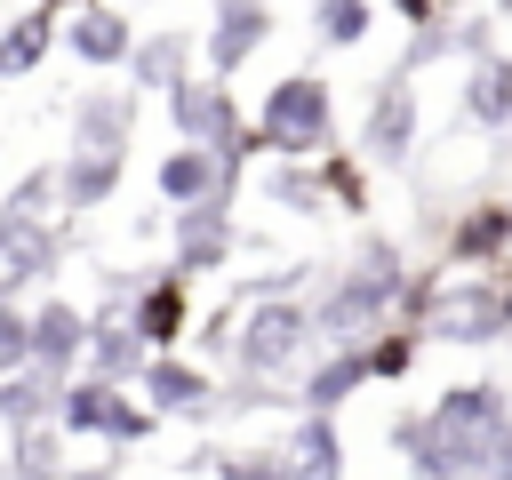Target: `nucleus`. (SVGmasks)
<instances>
[{
  "label": "nucleus",
  "mask_w": 512,
  "mask_h": 480,
  "mask_svg": "<svg viewBox=\"0 0 512 480\" xmlns=\"http://www.w3.org/2000/svg\"><path fill=\"white\" fill-rule=\"evenodd\" d=\"M64 480H120V456H112V464H96V472H80V464H72Z\"/></svg>",
  "instance_id": "35"
},
{
  "label": "nucleus",
  "mask_w": 512,
  "mask_h": 480,
  "mask_svg": "<svg viewBox=\"0 0 512 480\" xmlns=\"http://www.w3.org/2000/svg\"><path fill=\"white\" fill-rule=\"evenodd\" d=\"M320 352L312 328V296H248L240 304V336H232V376L248 384H296Z\"/></svg>",
  "instance_id": "3"
},
{
  "label": "nucleus",
  "mask_w": 512,
  "mask_h": 480,
  "mask_svg": "<svg viewBox=\"0 0 512 480\" xmlns=\"http://www.w3.org/2000/svg\"><path fill=\"white\" fill-rule=\"evenodd\" d=\"M32 368V304H0V376Z\"/></svg>",
  "instance_id": "33"
},
{
  "label": "nucleus",
  "mask_w": 512,
  "mask_h": 480,
  "mask_svg": "<svg viewBox=\"0 0 512 480\" xmlns=\"http://www.w3.org/2000/svg\"><path fill=\"white\" fill-rule=\"evenodd\" d=\"M432 408L456 416V424H512V384H496V376H456Z\"/></svg>",
  "instance_id": "28"
},
{
  "label": "nucleus",
  "mask_w": 512,
  "mask_h": 480,
  "mask_svg": "<svg viewBox=\"0 0 512 480\" xmlns=\"http://www.w3.org/2000/svg\"><path fill=\"white\" fill-rule=\"evenodd\" d=\"M136 112H144L136 88H112V80L80 88L72 112H64V128H72L64 152H128V144H136Z\"/></svg>",
  "instance_id": "17"
},
{
  "label": "nucleus",
  "mask_w": 512,
  "mask_h": 480,
  "mask_svg": "<svg viewBox=\"0 0 512 480\" xmlns=\"http://www.w3.org/2000/svg\"><path fill=\"white\" fill-rule=\"evenodd\" d=\"M408 480H512V424H456L440 408H408L384 432Z\"/></svg>",
  "instance_id": "2"
},
{
  "label": "nucleus",
  "mask_w": 512,
  "mask_h": 480,
  "mask_svg": "<svg viewBox=\"0 0 512 480\" xmlns=\"http://www.w3.org/2000/svg\"><path fill=\"white\" fill-rule=\"evenodd\" d=\"M56 168H64V216L72 224L112 208L120 184H128V152H56Z\"/></svg>",
  "instance_id": "23"
},
{
  "label": "nucleus",
  "mask_w": 512,
  "mask_h": 480,
  "mask_svg": "<svg viewBox=\"0 0 512 480\" xmlns=\"http://www.w3.org/2000/svg\"><path fill=\"white\" fill-rule=\"evenodd\" d=\"M440 8H448V16H464V8H480V0H440Z\"/></svg>",
  "instance_id": "38"
},
{
  "label": "nucleus",
  "mask_w": 512,
  "mask_h": 480,
  "mask_svg": "<svg viewBox=\"0 0 512 480\" xmlns=\"http://www.w3.org/2000/svg\"><path fill=\"white\" fill-rule=\"evenodd\" d=\"M56 408H64V384H56L48 368H16V376H0V432H8V440L56 424Z\"/></svg>",
  "instance_id": "24"
},
{
  "label": "nucleus",
  "mask_w": 512,
  "mask_h": 480,
  "mask_svg": "<svg viewBox=\"0 0 512 480\" xmlns=\"http://www.w3.org/2000/svg\"><path fill=\"white\" fill-rule=\"evenodd\" d=\"M280 456H288V472H296V480H344L352 440H344V424H336V416L296 408V416H288V432H280Z\"/></svg>",
  "instance_id": "20"
},
{
  "label": "nucleus",
  "mask_w": 512,
  "mask_h": 480,
  "mask_svg": "<svg viewBox=\"0 0 512 480\" xmlns=\"http://www.w3.org/2000/svg\"><path fill=\"white\" fill-rule=\"evenodd\" d=\"M160 112H168V128H176V144H200V152H232L256 120L240 112V96H232V80H216V72H192L176 96H160Z\"/></svg>",
  "instance_id": "8"
},
{
  "label": "nucleus",
  "mask_w": 512,
  "mask_h": 480,
  "mask_svg": "<svg viewBox=\"0 0 512 480\" xmlns=\"http://www.w3.org/2000/svg\"><path fill=\"white\" fill-rule=\"evenodd\" d=\"M64 48V16H48L40 0L24 8V16H8L0 24V88H24V80H40V64Z\"/></svg>",
  "instance_id": "21"
},
{
  "label": "nucleus",
  "mask_w": 512,
  "mask_h": 480,
  "mask_svg": "<svg viewBox=\"0 0 512 480\" xmlns=\"http://www.w3.org/2000/svg\"><path fill=\"white\" fill-rule=\"evenodd\" d=\"M56 432L64 440H96V448H144L160 432V408L136 392V384H104V376H72L64 384V408H56Z\"/></svg>",
  "instance_id": "5"
},
{
  "label": "nucleus",
  "mask_w": 512,
  "mask_h": 480,
  "mask_svg": "<svg viewBox=\"0 0 512 480\" xmlns=\"http://www.w3.org/2000/svg\"><path fill=\"white\" fill-rule=\"evenodd\" d=\"M136 8H160V0H136Z\"/></svg>",
  "instance_id": "40"
},
{
  "label": "nucleus",
  "mask_w": 512,
  "mask_h": 480,
  "mask_svg": "<svg viewBox=\"0 0 512 480\" xmlns=\"http://www.w3.org/2000/svg\"><path fill=\"white\" fill-rule=\"evenodd\" d=\"M192 280L176 272V264H160V272H144V288H136V304H128V328L144 336V352H184L192 344Z\"/></svg>",
  "instance_id": "16"
},
{
  "label": "nucleus",
  "mask_w": 512,
  "mask_h": 480,
  "mask_svg": "<svg viewBox=\"0 0 512 480\" xmlns=\"http://www.w3.org/2000/svg\"><path fill=\"white\" fill-rule=\"evenodd\" d=\"M40 8H48V16H72V8H88V0H40Z\"/></svg>",
  "instance_id": "36"
},
{
  "label": "nucleus",
  "mask_w": 512,
  "mask_h": 480,
  "mask_svg": "<svg viewBox=\"0 0 512 480\" xmlns=\"http://www.w3.org/2000/svg\"><path fill=\"white\" fill-rule=\"evenodd\" d=\"M0 480H8V448H0Z\"/></svg>",
  "instance_id": "39"
},
{
  "label": "nucleus",
  "mask_w": 512,
  "mask_h": 480,
  "mask_svg": "<svg viewBox=\"0 0 512 480\" xmlns=\"http://www.w3.org/2000/svg\"><path fill=\"white\" fill-rule=\"evenodd\" d=\"M136 392L160 408V424H216V416H224V384H216V368L192 360V352H152L144 376H136Z\"/></svg>",
  "instance_id": "10"
},
{
  "label": "nucleus",
  "mask_w": 512,
  "mask_h": 480,
  "mask_svg": "<svg viewBox=\"0 0 512 480\" xmlns=\"http://www.w3.org/2000/svg\"><path fill=\"white\" fill-rule=\"evenodd\" d=\"M64 256H72V216H56V224L0 216V304H24L32 288H56Z\"/></svg>",
  "instance_id": "9"
},
{
  "label": "nucleus",
  "mask_w": 512,
  "mask_h": 480,
  "mask_svg": "<svg viewBox=\"0 0 512 480\" xmlns=\"http://www.w3.org/2000/svg\"><path fill=\"white\" fill-rule=\"evenodd\" d=\"M256 152L264 160H328L336 152V88H328V72L296 64V72H280L264 88V104H256Z\"/></svg>",
  "instance_id": "4"
},
{
  "label": "nucleus",
  "mask_w": 512,
  "mask_h": 480,
  "mask_svg": "<svg viewBox=\"0 0 512 480\" xmlns=\"http://www.w3.org/2000/svg\"><path fill=\"white\" fill-rule=\"evenodd\" d=\"M264 200L280 216H336L328 184H320V160H264Z\"/></svg>",
  "instance_id": "26"
},
{
  "label": "nucleus",
  "mask_w": 512,
  "mask_h": 480,
  "mask_svg": "<svg viewBox=\"0 0 512 480\" xmlns=\"http://www.w3.org/2000/svg\"><path fill=\"white\" fill-rule=\"evenodd\" d=\"M440 264L448 272H496L512 264V200H464L440 232Z\"/></svg>",
  "instance_id": "12"
},
{
  "label": "nucleus",
  "mask_w": 512,
  "mask_h": 480,
  "mask_svg": "<svg viewBox=\"0 0 512 480\" xmlns=\"http://www.w3.org/2000/svg\"><path fill=\"white\" fill-rule=\"evenodd\" d=\"M320 184H328V208H336V216L368 224V208H376V184H368V160H360V152H344V144H336V152L320 160Z\"/></svg>",
  "instance_id": "29"
},
{
  "label": "nucleus",
  "mask_w": 512,
  "mask_h": 480,
  "mask_svg": "<svg viewBox=\"0 0 512 480\" xmlns=\"http://www.w3.org/2000/svg\"><path fill=\"white\" fill-rule=\"evenodd\" d=\"M416 136H424V88L392 64L368 88V104H360V160L368 168H408L416 160Z\"/></svg>",
  "instance_id": "7"
},
{
  "label": "nucleus",
  "mask_w": 512,
  "mask_h": 480,
  "mask_svg": "<svg viewBox=\"0 0 512 480\" xmlns=\"http://www.w3.org/2000/svg\"><path fill=\"white\" fill-rule=\"evenodd\" d=\"M504 328H512V272H504Z\"/></svg>",
  "instance_id": "37"
},
{
  "label": "nucleus",
  "mask_w": 512,
  "mask_h": 480,
  "mask_svg": "<svg viewBox=\"0 0 512 480\" xmlns=\"http://www.w3.org/2000/svg\"><path fill=\"white\" fill-rule=\"evenodd\" d=\"M456 112L472 120V128H512V48H488V56H472L464 64V80H456Z\"/></svg>",
  "instance_id": "22"
},
{
  "label": "nucleus",
  "mask_w": 512,
  "mask_h": 480,
  "mask_svg": "<svg viewBox=\"0 0 512 480\" xmlns=\"http://www.w3.org/2000/svg\"><path fill=\"white\" fill-rule=\"evenodd\" d=\"M0 216H24V224H56V216H64V168H56V160H32V168L8 184Z\"/></svg>",
  "instance_id": "27"
},
{
  "label": "nucleus",
  "mask_w": 512,
  "mask_h": 480,
  "mask_svg": "<svg viewBox=\"0 0 512 480\" xmlns=\"http://www.w3.org/2000/svg\"><path fill=\"white\" fill-rule=\"evenodd\" d=\"M304 24L320 48H360L376 32V0H304Z\"/></svg>",
  "instance_id": "30"
},
{
  "label": "nucleus",
  "mask_w": 512,
  "mask_h": 480,
  "mask_svg": "<svg viewBox=\"0 0 512 480\" xmlns=\"http://www.w3.org/2000/svg\"><path fill=\"white\" fill-rule=\"evenodd\" d=\"M232 248H240L232 200H200V208H176V216H168V264H176L184 280L232 272Z\"/></svg>",
  "instance_id": "13"
},
{
  "label": "nucleus",
  "mask_w": 512,
  "mask_h": 480,
  "mask_svg": "<svg viewBox=\"0 0 512 480\" xmlns=\"http://www.w3.org/2000/svg\"><path fill=\"white\" fill-rule=\"evenodd\" d=\"M368 384H376V376H368V344H352V352H312V368L296 376V408H312V416H344Z\"/></svg>",
  "instance_id": "19"
},
{
  "label": "nucleus",
  "mask_w": 512,
  "mask_h": 480,
  "mask_svg": "<svg viewBox=\"0 0 512 480\" xmlns=\"http://www.w3.org/2000/svg\"><path fill=\"white\" fill-rule=\"evenodd\" d=\"M192 72H200V32L192 24H152L136 40V56H128V88L136 96H176Z\"/></svg>",
  "instance_id": "18"
},
{
  "label": "nucleus",
  "mask_w": 512,
  "mask_h": 480,
  "mask_svg": "<svg viewBox=\"0 0 512 480\" xmlns=\"http://www.w3.org/2000/svg\"><path fill=\"white\" fill-rule=\"evenodd\" d=\"M504 280L496 272H440L432 304H424V344H456V352H480V344H504Z\"/></svg>",
  "instance_id": "6"
},
{
  "label": "nucleus",
  "mask_w": 512,
  "mask_h": 480,
  "mask_svg": "<svg viewBox=\"0 0 512 480\" xmlns=\"http://www.w3.org/2000/svg\"><path fill=\"white\" fill-rule=\"evenodd\" d=\"M408 280H416L408 248H400L392 232H360V240H352V256H344V272H328V280H320V296H312L320 352H352V344L384 336V328L400 320Z\"/></svg>",
  "instance_id": "1"
},
{
  "label": "nucleus",
  "mask_w": 512,
  "mask_h": 480,
  "mask_svg": "<svg viewBox=\"0 0 512 480\" xmlns=\"http://www.w3.org/2000/svg\"><path fill=\"white\" fill-rule=\"evenodd\" d=\"M144 360H152V352H144V336H136L128 320H96V312H88V368H80V376L136 384V376H144Z\"/></svg>",
  "instance_id": "25"
},
{
  "label": "nucleus",
  "mask_w": 512,
  "mask_h": 480,
  "mask_svg": "<svg viewBox=\"0 0 512 480\" xmlns=\"http://www.w3.org/2000/svg\"><path fill=\"white\" fill-rule=\"evenodd\" d=\"M272 0H216L208 8V24H200V72H216V80H232V72H248L256 56H264V40H272Z\"/></svg>",
  "instance_id": "11"
},
{
  "label": "nucleus",
  "mask_w": 512,
  "mask_h": 480,
  "mask_svg": "<svg viewBox=\"0 0 512 480\" xmlns=\"http://www.w3.org/2000/svg\"><path fill=\"white\" fill-rule=\"evenodd\" d=\"M384 8H392V16L408 24V32H424V24H440V16H448L440 0H384Z\"/></svg>",
  "instance_id": "34"
},
{
  "label": "nucleus",
  "mask_w": 512,
  "mask_h": 480,
  "mask_svg": "<svg viewBox=\"0 0 512 480\" xmlns=\"http://www.w3.org/2000/svg\"><path fill=\"white\" fill-rule=\"evenodd\" d=\"M416 360H424V328L392 320L384 336H368V376H376V384H408V376H416Z\"/></svg>",
  "instance_id": "31"
},
{
  "label": "nucleus",
  "mask_w": 512,
  "mask_h": 480,
  "mask_svg": "<svg viewBox=\"0 0 512 480\" xmlns=\"http://www.w3.org/2000/svg\"><path fill=\"white\" fill-rule=\"evenodd\" d=\"M136 40H144V24H136L120 0H88V8L64 16V56H72L80 72H128Z\"/></svg>",
  "instance_id": "14"
},
{
  "label": "nucleus",
  "mask_w": 512,
  "mask_h": 480,
  "mask_svg": "<svg viewBox=\"0 0 512 480\" xmlns=\"http://www.w3.org/2000/svg\"><path fill=\"white\" fill-rule=\"evenodd\" d=\"M32 368H48L56 384H72L88 368V304L80 296H64V288L32 296Z\"/></svg>",
  "instance_id": "15"
},
{
  "label": "nucleus",
  "mask_w": 512,
  "mask_h": 480,
  "mask_svg": "<svg viewBox=\"0 0 512 480\" xmlns=\"http://www.w3.org/2000/svg\"><path fill=\"white\" fill-rule=\"evenodd\" d=\"M216 480H296L280 448H216Z\"/></svg>",
  "instance_id": "32"
}]
</instances>
